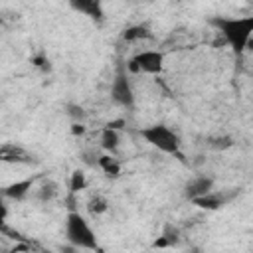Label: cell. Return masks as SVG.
Returning a JSON list of instances; mask_svg holds the SVG:
<instances>
[{
	"mask_svg": "<svg viewBox=\"0 0 253 253\" xmlns=\"http://www.w3.org/2000/svg\"><path fill=\"white\" fill-rule=\"evenodd\" d=\"M211 24L217 28V32L223 36V42L235 51L241 53L245 47L251 45L253 36V16L247 18H213Z\"/></svg>",
	"mask_w": 253,
	"mask_h": 253,
	"instance_id": "obj_1",
	"label": "cell"
},
{
	"mask_svg": "<svg viewBox=\"0 0 253 253\" xmlns=\"http://www.w3.org/2000/svg\"><path fill=\"white\" fill-rule=\"evenodd\" d=\"M65 239L71 243V247L75 249H99L97 245V237L91 229V225L87 223V219L79 213V211H69L65 217Z\"/></svg>",
	"mask_w": 253,
	"mask_h": 253,
	"instance_id": "obj_2",
	"label": "cell"
},
{
	"mask_svg": "<svg viewBox=\"0 0 253 253\" xmlns=\"http://www.w3.org/2000/svg\"><path fill=\"white\" fill-rule=\"evenodd\" d=\"M140 136L148 144H152L154 148H158L164 154L182 156V152H180V136L166 125H150V126L140 130Z\"/></svg>",
	"mask_w": 253,
	"mask_h": 253,
	"instance_id": "obj_3",
	"label": "cell"
},
{
	"mask_svg": "<svg viewBox=\"0 0 253 253\" xmlns=\"http://www.w3.org/2000/svg\"><path fill=\"white\" fill-rule=\"evenodd\" d=\"M164 67V55L156 49H144L138 51L128 59V71L132 73H148V75H158Z\"/></svg>",
	"mask_w": 253,
	"mask_h": 253,
	"instance_id": "obj_4",
	"label": "cell"
},
{
	"mask_svg": "<svg viewBox=\"0 0 253 253\" xmlns=\"http://www.w3.org/2000/svg\"><path fill=\"white\" fill-rule=\"evenodd\" d=\"M111 97L121 107H126V109L134 107V91L130 87V81H128V75H126L125 67L117 69V75H115L113 85H111Z\"/></svg>",
	"mask_w": 253,
	"mask_h": 253,
	"instance_id": "obj_5",
	"label": "cell"
},
{
	"mask_svg": "<svg viewBox=\"0 0 253 253\" xmlns=\"http://www.w3.org/2000/svg\"><path fill=\"white\" fill-rule=\"evenodd\" d=\"M69 6L75 12L87 16V18H91L95 22H103V18H105L103 0H69Z\"/></svg>",
	"mask_w": 253,
	"mask_h": 253,
	"instance_id": "obj_6",
	"label": "cell"
},
{
	"mask_svg": "<svg viewBox=\"0 0 253 253\" xmlns=\"http://www.w3.org/2000/svg\"><path fill=\"white\" fill-rule=\"evenodd\" d=\"M211 190H213V180H211L210 176H196V178H192V180L186 182V186H184V196H186L188 200H194V198L204 196V194H208V192H211Z\"/></svg>",
	"mask_w": 253,
	"mask_h": 253,
	"instance_id": "obj_7",
	"label": "cell"
},
{
	"mask_svg": "<svg viewBox=\"0 0 253 253\" xmlns=\"http://www.w3.org/2000/svg\"><path fill=\"white\" fill-rule=\"evenodd\" d=\"M0 162H32V156L22 146H16L12 142L0 146Z\"/></svg>",
	"mask_w": 253,
	"mask_h": 253,
	"instance_id": "obj_8",
	"label": "cell"
},
{
	"mask_svg": "<svg viewBox=\"0 0 253 253\" xmlns=\"http://www.w3.org/2000/svg\"><path fill=\"white\" fill-rule=\"evenodd\" d=\"M229 198L227 196H223V194H217V192H208V194H204V196H198V198H194V200H190L194 206H198V208H202V210H219L225 202H227Z\"/></svg>",
	"mask_w": 253,
	"mask_h": 253,
	"instance_id": "obj_9",
	"label": "cell"
},
{
	"mask_svg": "<svg viewBox=\"0 0 253 253\" xmlns=\"http://www.w3.org/2000/svg\"><path fill=\"white\" fill-rule=\"evenodd\" d=\"M32 186H34V178H26V180H20V182H14V184L6 186V188L2 190V196L20 202V200H24V198L30 194Z\"/></svg>",
	"mask_w": 253,
	"mask_h": 253,
	"instance_id": "obj_10",
	"label": "cell"
},
{
	"mask_svg": "<svg viewBox=\"0 0 253 253\" xmlns=\"http://www.w3.org/2000/svg\"><path fill=\"white\" fill-rule=\"evenodd\" d=\"M119 142H121V136H119V130L111 128L105 125V128L101 130V146L109 152V154H115L119 150Z\"/></svg>",
	"mask_w": 253,
	"mask_h": 253,
	"instance_id": "obj_11",
	"label": "cell"
},
{
	"mask_svg": "<svg viewBox=\"0 0 253 253\" xmlns=\"http://www.w3.org/2000/svg\"><path fill=\"white\" fill-rule=\"evenodd\" d=\"M148 38H152V32L146 24H134L123 32L125 42H138V40H148Z\"/></svg>",
	"mask_w": 253,
	"mask_h": 253,
	"instance_id": "obj_12",
	"label": "cell"
},
{
	"mask_svg": "<svg viewBox=\"0 0 253 253\" xmlns=\"http://www.w3.org/2000/svg\"><path fill=\"white\" fill-rule=\"evenodd\" d=\"M97 164L99 168L109 176V178H117L121 174V162L113 156V154H103L97 158Z\"/></svg>",
	"mask_w": 253,
	"mask_h": 253,
	"instance_id": "obj_13",
	"label": "cell"
},
{
	"mask_svg": "<svg viewBox=\"0 0 253 253\" xmlns=\"http://www.w3.org/2000/svg\"><path fill=\"white\" fill-rule=\"evenodd\" d=\"M36 196H38V200L43 202V204H45V202H51V200L57 196V184L51 182V180H45V182L38 188V194H36Z\"/></svg>",
	"mask_w": 253,
	"mask_h": 253,
	"instance_id": "obj_14",
	"label": "cell"
},
{
	"mask_svg": "<svg viewBox=\"0 0 253 253\" xmlns=\"http://www.w3.org/2000/svg\"><path fill=\"white\" fill-rule=\"evenodd\" d=\"M107 208H109V202H107V198L101 196V194H95V196L87 202V210H89L93 215H101V213H105Z\"/></svg>",
	"mask_w": 253,
	"mask_h": 253,
	"instance_id": "obj_15",
	"label": "cell"
},
{
	"mask_svg": "<svg viewBox=\"0 0 253 253\" xmlns=\"http://www.w3.org/2000/svg\"><path fill=\"white\" fill-rule=\"evenodd\" d=\"M85 186H87L85 174H83L81 170H75V172L71 174V180H69V192H71V194H77V192L85 190Z\"/></svg>",
	"mask_w": 253,
	"mask_h": 253,
	"instance_id": "obj_16",
	"label": "cell"
},
{
	"mask_svg": "<svg viewBox=\"0 0 253 253\" xmlns=\"http://www.w3.org/2000/svg\"><path fill=\"white\" fill-rule=\"evenodd\" d=\"M208 144H210L211 148H215V150H225V148L233 146V138H231L229 134H223V136H213V138H210V140H208Z\"/></svg>",
	"mask_w": 253,
	"mask_h": 253,
	"instance_id": "obj_17",
	"label": "cell"
},
{
	"mask_svg": "<svg viewBox=\"0 0 253 253\" xmlns=\"http://www.w3.org/2000/svg\"><path fill=\"white\" fill-rule=\"evenodd\" d=\"M160 237H164V241L168 243V245H172V243H176L178 241V237H180V231H178V227H174V225H164V231H162V235Z\"/></svg>",
	"mask_w": 253,
	"mask_h": 253,
	"instance_id": "obj_18",
	"label": "cell"
},
{
	"mask_svg": "<svg viewBox=\"0 0 253 253\" xmlns=\"http://www.w3.org/2000/svg\"><path fill=\"white\" fill-rule=\"evenodd\" d=\"M67 115L73 119V123H81L85 119V109L81 105H67Z\"/></svg>",
	"mask_w": 253,
	"mask_h": 253,
	"instance_id": "obj_19",
	"label": "cell"
},
{
	"mask_svg": "<svg viewBox=\"0 0 253 253\" xmlns=\"http://www.w3.org/2000/svg\"><path fill=\"white\" fill-rule=\"evenodd\" d=\"M107 126H111V128L119 130V128H123V126H125V121H123V119H117V121H111V123H107Z\"/></svg>",
	"mask_w": 253,
	"mask_h": 253,
	"instance_id": "obj_20",
	"label": "cell"
},
{
	"mask_svg": "<svg viewBox=\"0 0 253 253\" xmlns=\"http://www.w3.org/2000/svg\"><path fill=\"white\" fill-rule=\"evenodd\" d=\"M71 132H73V134H83V132H85V126H83V123H73V126H71Z\"/></svg>",
	"mask_w": 253,
	"mask_h": 253,
	"instance_id": "obj_21",
	"label": "cell"
},
{
	"mask_svg": "<svg viewBox=\"0 0 253 253\" xmlns=\"http://www.w3.org/2000/svg\"><path fill=\"white\" fill-rule=\"evenodd\" d=\"M4 219H6V206L0 200V229H4Z\"/></svg>",
	"mask_w": 253,
	"mask_h": 253,
	"instance_id": "obj_22",
	"label": "cell"
},
{
	"mask_svg": "<svg viewBox=\"0 0 253 253\" xmlns=\"http://www.w3.org/2000/svg\"><path fill=\"white\" fill-rule=\"evenodd\" d=\"M0 24H2V18H0Z\"/></svg>",
	"mask_w": 253,
	"mask_h": 253,
	"instance_id": "obj_23",
	"label": "cell"
}]
</instances>
